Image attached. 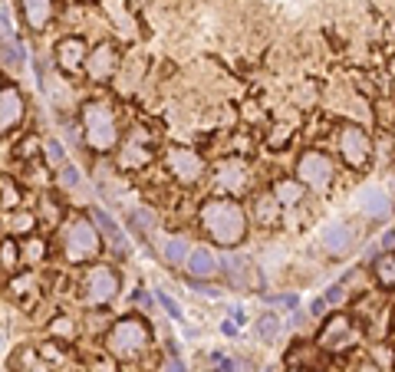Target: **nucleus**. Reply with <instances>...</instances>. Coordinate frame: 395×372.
Masks as SVG:
<instances>
[{"label": "nucleus", "mask_w": 395, "mask_h": 372, "mask_svg": "<svg viewBox=\"0 0 395 372\" xmlns=\"http://www.w3.org/2000/svg\"><path fill=\"white\" fill-rule=\"evenodd\" d=\"M201 227L204 234L221 244V247H234L241 244L244 234H247V214L237 201L231 198H211L204 208H201Z\"/></svg>", "instance_id": "obj_1"}, {"label": "nucleus", "mask_w": 395, "mask_h": 372, "mask_svg": "<svg viewBox=\"0 0 395 372\" xmlns=\"http://www.w3.org/2000/svg\"><path fill=\"white\" fill-rule=\"evenodd\" d=\"M152 346V329L138 316H125L106 333V349L116 359H136Z\"/></svg>", "instance_id": "obj_2"}, {"label": "nucleus", "mask_w": 395, "mask_h": 372, "mask_svg": "<svg viewBox=\"0 0 395 372\" xmlns=\"http://www.w3.org/2000/svg\"><path fill=\"white\" fill-rule=\"evenodd\" d=\"M83 132L96 152H112L119 142V129H116V116L106 103H86L83 105Z\"/></svg>", "instance_id": "obj_3"}, {"label": "nucleus", "mask_w": 395, "mask_h": 372, "mask_svg": "<svg viewBox=\"0 0 395 372\" xmlns=\"http://www.w3.org/2000/svg\"><path fill=\"white\" fill-rule=\"evenodd\" d=\"M103 247V238H99V231L92 227V221L86 218H79L66 227V240H63V254H66V260L70 264H83V260H92L96 254Z\"/></svg>", "instance_id": "obj_4"}, {"label": "nucleus", "mask_w": 395, "mask_h": 372, "mask_svg": "<svg viewBox=\"0 0 395 372\" xmlns=\"http://www.w3.org/2000/svg\"><path fill=\"white\" fill-rule=\"evenodd\" d=\"M116 293H119V277H116L112 267L99 264V267L86 270V277H83V300H86V303L103 307V303H109Z\"/></svg>", "instance_id": "obj_5"}, {"label": "nucleus", "mask_w": 395, "mask_h": 372, "mask_svg": "<svg viewBox=\"0 0 395 372\" xmlns=\"http://www.w3.org/2000/svg\"><path fill=\"white\" fill-rule=\"evenodd\" d=\"M297 178L303 181L306 188H330V181H333V162H330V155H323V152H303V158L297 165Z\"/></svg>", "instance_id": "obj_6"}, {"label": "nucleus", "mask_w": 395, "mask_h": 372, "mask_svg": "<svg viewBox=\"0 0 395 372\" xmlns=\"http://www.w3.org/2000/svg\"><path fill=\"white\" fill-rule=\"evenodd\" d=\"M165 165H168V172L182 181V185H195V181L204 175V158H201L195 149H184V145L168 149Z\"/></svg>", "instance_id": "obj_7"}, {"label": "nucleus", "mask_w": 395, "mask_h": 372, "mask_svg": "<svg viewBox=\"0 0 395 372\" xmlns=\"http://www.w3.org/2000/svg\"><path fill=\"white\" fill-rule=\"evenodd\" d=\"M339 155H343V162L352 165V168H363L369 162V155H372V142H369V135L363 129H356V125H346L343 132H339Z\"/></svg>", "instance_id": "obj_8"}, {"label": "nucleus", "mask_w": 395, "mask_h": 372, "mask_svg": "<svg viewBox=\"0 0 395 372\" xmlns=\"http://www.w3.org/2000/svg\"><path fill=\"white\" fill-rule=\"evenodd\" d=\"M116 66H119V50L112 43H99L92 50V56L86 60V73H89L92 83H103V79L116 73Z\"/></svg>", "instance_id": "obj_9"}, {"label": "nucleus", "mask_w": 395, "mask_h": 372, "mask_svg": "<svg viewBox=\"0 0 395 372\" xmlns=\"http://www.w3.org/2000/svg\"><path fill=\"white\" fill-rule=\"evenodd\" d=\"M149 162H152V149L145 145V135H142V129H136V132L122 142L119 165H122V168H142V165H149Z\"/></svg>", "instance_id": "obj_10"}, {"label": "nucleus", "mask_w": 395, "mask_h": 372, "mask_svg": "<svg viewBox=\"0 0 395 372\" xmlns=\"http://www.w3.org/2000/svg\"><path fill=\"white\" fill-rule=\"evenodd\" d=\"M217 188L224 194H241L247 188V165L241 158H228V162H221L217 168V181H214Z\"/></svg>", "instance_id": "obj_11"}, {"label": "nucleus", "mask_w": 395, "mask_h": 372, "mask_svg": "<svg viewBox=\"0 0 395 372\" xmlns=\"http://www.w3.org/2000/svg\"><path fill=\"white\" fill-rule=\"evenodd\" d=\"M20 119H23V96H20V90H14V86L0 90V132H10Z\"/></svg>", "instance_id": "obj_12"}, {"label": "nucleus", "mask_w": 395, "mask_h": 372, "mask_svg": "<svg viewBox=\"0 0 395 372\" xmlns=\"http://www.w3.org/2000/svg\"><path fill=\"white\" fill-rule=\"evenodd\" d=\"M83 56H86V43L79 37H66L56 46V60H60V66L66 73H76L79 66H83Z\"/></svg>", "instance_id": "obj_13"}, {"label": "nucleus", "mask_w": 395, "mask_h": 372, "mask_svg": "<svg viewBox=\"0 0 395 372\" xmlns=\"http://www.w3.org/2000/svg\"><path fill=\"white\" fill-rule=\"evenodd\" d=\"M350 333H352L350 320H346V316H333V320L326 323V329L319 333V342H323L326 349H343V346L350 342Z\"/></svg>", "instance_id": "obj_14"}, {"label": "nucleus", "mask_w": 395, "mask_h": 372, "mask_svg": "<svg viewBox=\"0 0 395 372\" xmlns=\"http://www.w3.org/2000/svg\"><path fill=\"white\" fill-rule=\"evenodd\" d=\"M352 240H356V234H352L350 224H343V221L330 224V227L323 231V244H326V251L330 254H346Z\"/></svg>", "instance_id": "obj_15"}, {"label": "nucleus", "mask_w": 395, "mask_h": 372, "mask_svg": "<svg viewBox=\"0 0 395 372\" xmlns=\"http://www.w3.org/2000/svg\"><path fill=\"white\" fill-rule=\"evenodd\" d=\"M184 267H188V273H191V277H198V280H208V277H214V270H217V260H214V254L208 251V247H195V251L188 254Z\"/></svg>", "instance_id": "obj_16"}, {"label": "nucleus", "mask_w": 395, "mask_h": 372, "mask_svg": "<svg viewBox=\"0 0 395 372\" xmlns=\"http://www.w3.org/2000/svg\"><path fill=\"white\" fill-rule=\"evenodd\" d=\"M20 7H23V17H27V23L33 30H43L50 23V17H53V3L50 0H20Z\"/></svg>", "instance_id": "obj_17"}, {"label": "nucleus", "mask_w": 395, "mask_h": 372, "mask_svg": "<svg viewBox=\"0 0 395 372\" xmlns=\"http://www.w3.org/2000/svg\"><path fill=\"white\" fill-rule=\"evenodd\" d=\"M356 201H359V208H363L365 214H372V218H385V214H389V198L382 194V188H365Z\"/></svg>", "instance_id": "obj_18"}, {"label": "nucleus", "mask_w": 395, "mask_h": 372, "mask_svg": "<svg viewBox=\"0 0 395 372\" xmlns=\"http://www.w3.org/2000/svg\"><path fill=\"white\" fill-rule=\"evenodd\" d=\"M0 63H3V66H10L14 73L23 70V46H20V40H14V37H7V40H3V46H0Z\"/></svg>", "instance_id": "obj_19"}, {"label": "nucleus", "mask_w": 395, "mask_h": 372, "mask_svg": "<svg viewBox=\"0 0 395 372\" xmlns=\"http://www.w3.org/2000/svg\"><path fill=\"white\" fill-rule=\"evenodd\" d=\"M274 198L280 205H297L303 198V181H277L274 185Z\"/></svg>", "instance_id": "obj_20"}, {"label": "nucleus", "mask_w": 395, "mask_h": 372, "mask_svg": "<svg viewBox=\"0 0 395 372\" xmlns=\"http://www.w3.org/2000/svg\"><path fill=\"white\" fill-rule=\"evenodd\" d=\"M162 254H165V260L171 264V267H182L191 251H188V240L184 238H168L165 247H162Z\"/></svg>", "instance_id": "obj_21"}, {"label": "nucleus", "mask_w": 395, "mask_h": 372, "mask_svg": "<svg viewBox=\"0 0 395 372\" xmlns=\"http://www.w3.org/2000/svg\"><path fill=\"white\" fill-rule=\"evenodd\" d=\"M92 218H96V221L103 224V231H106L109 238H112V244H116V247H119L122 254L129 251V244H125V234H122V231H119V224L112 221V218H109L106 211H103V208H96V211H92Z\"/></svg>", "instance_id": "obj_22"}, {"label": "nucleus", "mask_w": 395, "mask_h": 372, "mask_svg": "<svg viewBox=\"0 0 395 372\" xmlns=\"http://www.w3.org/2000/svg\"><path fill=\"white\" fill-rule=\"evenodd\" d=\"M257 336L264 342H277V336H280V316H274V313H264L257 320Z\"/></svg>", "instance_id": "obj_23"}, {"label": "nucleus", "mask_w": 395, "mask_h": 372, "mask_svg": "<svg viewBox=\"0 0 395 372\" xmlns=\"http://www.w3.org/2000/svg\"><path fill=\"white\" fill-rule=\"evenodd\" d=\"M277 208H280V201H277L274 194H270V198H267V194H264V198H257V205H254V211H257V221L260 224H274L277 221Z\"/></svg>", "instance_id": "obj_24"}, {"label": "nucleus", "mask_w": 395, "mask_h": 372, "mask_svg": "<svg viewBox=\"0 0 395 372\" xmlns=\"http://www.w3.org/2000/svg\"><path fill=\"white\" fill-rule=\"evenodd\" d=\"M17 260H20V247H17L14 240H3V244H0V267L14 270Z\"/></svg>", "instance_id": "obj_25"}, {"label": "nucleus", "mask_w": 395, "mask_h": 372, "mask_svg": "<svg viewBox=\"0 0 395 372\" xmlns=\"http://www.w3.org/2000/svg\"><path fill=\"white\" fill-rule=\"evenodd\" d=\"M379 280L385 287H395V254H385L379 260Z\"/></svg>", "instance_id": "obj_26"}, {"label": "nucleus", "mask_w": 395, "mask_h": 372, "mask_svg": "<svg viewBox=\"0 0 395 372\" xmlns=\"http://www.w3.org/2000/svg\"><path fill=\"white\" fill-rule=\"evenodd\" d=\"M50 329H53L56 336H66V340H73V336H76V327H73V320H70V316H56V320L50 323Z\"/></svg>", "instance_id": "obj_27"}, {"label": "nucleus", "mask_w": 395, "mask_h": 372, "mask_svg": "<svg viewBox=\"0 0 395 372\" xmlns=\"http://www.w3.org/2000/svg\"><path fill=\"white\" fill-rule=\"evenodd\" d=\"M60 181L66 185V188H76V185H79V172L70 162H63L60 165Z\"/></svg>", "instance_id": "obj_28"}, {"label": "nucleus", "mask_w": 395, "mask_h": 372, "mask_svg": "<svg viewBox=\"0 0 395 372\" xmlns=\"http://www.w3.org/2000/svg\"><path fill=\"white\" fill-rule=\"evenodd\" d=\"M158 303H162V307H165V310L171 313V320H182V316H184L182 307H178V303H175L171 297H168V293H158Z\"/></svg>", "instance_id": "obj_29"}, {"label": "nucleus", "mask_w": 395, "mask_h": 372, "mask_svg": "<svg viewBox=\"0 0 395 372\" xmlns=\"http://www.w3.org/2000/svg\"><path fill=\"white\" fill-rule=\"evenodd\" d=\"M46 152H50V158H53V165H56V168L66 162V155H63V149L56 145V142H50V145H46Z\"/></svg>", "instance_id": "obj_30"}, {"label": "nucleus", "mask_w": 395, "mask_h": 372, "mask_svg": "<svg viewBox=\"0 0 395 372\" xmlns=\"http://www.w3.org/2000/svg\"><path fill=\"white\" fill-rule=\"evenodd\" d=\"M162 372H184L182 359H178V356H168L165 362H162Z\"/></svg>", "instance_id": "obj_31"}, {"label": "nucleus", "mask_w": 395, "mask_h": 372, "mask_svg": "<svg viewBox=\"0 0 395 372\" xmlns=\"http://www.w3.org/2000/svg\"><path fill=\"white\" fill-rule=\"evenodd\" d=\"M30 227H33V218H30V214H20V218L14 221V231H30Z\"/></svg>", "instance_id": "obj_32"}, {"label": "nucleus", "mask_w": 395, "mask_h": 372, "mask_svg": "<svg viewBox=\"0 0 395 372\" xmlns=\"http://www.w3.org/2000/svg\"><path fill=\"white\" fill-rule=\"evenodd\" d=\"M36 257H43V244H30L27 247V260H36Z\"/></svg>", "instance_id": "obj_33"}, {"label": "nucleus", "mask_w": 395, "mask_h": 372, "mask_svg": "<svg viewBox=\"0 0 395 372\" xmlns=\"http://www.w3.org/2000/svg\"><path fill=\"white\" fill-rule=\"evenodd\" d=\"M343 297V287H339V283H336L333 290H330V293H326V303H336V300Z\"/></svg>", "instance_id": "obj_34"}, {"label": "nucleus", "mask_w": 395, "mask_h": 372, "mask_svg": "<svg viewBox=\"0 0 395 372\" xmlns=\"http://www.w3.org/2000/svg\"><path fill=\"white\" fill-rule=\"evenodd\" d=\"M382 247H385V251H395V231L392 234H385V244H382Z\"/></svg>", "instance_id": "obj_35"}, {"label": "nucleus", "mask_w": 395, "mask_h": 372, "mask_svg": "<svg viewBox=\"0 0 395 372\" xmlns=\"http://www.w3.org/2000/svg\"><path fill=\"white\" fill-rule=\"evenodd\" d=\"M30 372H46V366H43V362H40V366H33Z\"/></svg>", "instance_id": "obj_36"}, {"label": "nucleus", "mask_w": 395, "mask_h": 372, "mask_svg": "<svg viewBox=\"0 0 395 372\" xmlns=\"http://www.w3.org/2000/svg\"><path fill=\"white\" fill-rule=\"evenodd\" d=\"M290 372H300V369H290Z\"/></svg>", "instance_id": "obj_37"}, {"label": "nucleus", "mask_w": 395, "mask_h": 372, "mask_svg": "<svg viewBox=\"0 0 395 372\" xmlns=\"http://www.w3.org/2000/svg\"><path fill=\"white\" fill-rule=\"evenodd\" d=\"M267 372H277V369H267Z\"/></svg>", "instance_id": "obj_38"}]
</instances>
